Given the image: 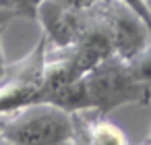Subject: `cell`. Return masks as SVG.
<instances>
[{"label":"cell","instance_id":"cell-1","mask_svg":"<svg viewBox=\"0 0 151 145\" xmlns=\"http://www.w3.org/2000/svg\"><path fill=\"white\" fill-rule=\"evenodd\" d=\"M0 135L9 145H73L75 116L54 104L40 102L0 114Z\"/></svg>","mask_w":151,"mask_h":145},{"label":"cell","instance_id":"cell-2","mask_svg":"<svg viewBox=\"0 0 151 145\" xmlns=\"http://www.w3.org/2000/svg\"><path fill=\"white\" fill-rule=\"evenodd\" d=\"M91 110L99 114H110L124 104H149L151 97L137 81L130 71L128 60L118 54L108 56L91 71L83 75Z\"/></svg>","mask_w":151,"mask_h":145},{"label":"cell","instance_id":"cell-3","mask_svg":"<svg viewBox=\"0 0 151 145\" xmlns=\"http://www.w3.org/2000/svg\"><path fill=\"white\" fill-rule=\"evenodd\" d=\"M48 54V38L42 33L33 50L17 62H9V71L0 81V114H11L31 104L44 102V66Z\"/></svg>","mask_w":151,"mask_h":145},{"label":"cell","instance_id":"cell-4","mask_svg":"<svg viewBox=\"0 0 151 145\" xmlns=\"http://www.w3.org/2000/svg\"><path fill=\"white\" fill-rule=\"evenodd\" d=\"M97 6L112 29L114 52L120 58L130 60L151 44V29L147 27L143 17L130 6H126L120 0H101Z\"/></svg>","mask_w":151,"mask_h":145},{"label":"cell","instance_id":"cell-5","mask_svg":"<svg viewBox=\"0 0 151 145\" xmlns=\"http://www.w3.org/2000/svg\"><path fill=\"white\" fill-rule=\"evenodd\" d=\"M75 126L85 137L89 145H128L126 135L108 120V114H99L95 110L75 112Z\"/></svg>","mask_w":151,"mask_h":145},{"label":"cell","instance_id":"cell-6","mask_svg":"<svg viewBox=\"0 0 151 145\" xmlns=\"http://www.w3.org/2000/svg\"><path fill=\"white\" fill-rule=\"evenodd\" d=\"M128 64H130V71L137 77V81L143 85V89L151 97V44L147 48H143L137 56H132L128 60Z\"/></svg>","mask_w":151,"mask_h":145},{"label":"cell","instance_id":"cell-7","mask_svg":"<svg viewBox=\"0 0 151 145\" xmlns=\"http://www.w3.org/2000/svg\"><path fill=\"white\" fill-rule=\"evenodd\" d=\"M44 0H2V4L13 9L17 13V17H25V19H37V9Z\"/></svg>","mask_w":151,"mask_h":145},{"label":"cell","instance_id":"cell-8","mask_svg":"<svg viewBox=\"0 0 151 145\" xmlns=\"http://www.w3.org/2000/svg\"><path fill=\"white\" fill-rule=\"evenodd\" d=\"M120 2H124L134 13H139L143 17V21L147 23V27L151 29V4H149V0H120Z\"/></svg>","mask_w":151,"mask_h":145},{"label":"cell","instance_id":"cell-9","mask_svg":"<svg viewBox=\"0 0 151 145\" xmlns=\"http://www.w3.org/2000/svg\"><path fill=\"white\" fill-rule=\"evenodd\" d=\"M54 2L64 6V9H70V11H85V9H91V6L99 4L101 0H54Z\"/></svg>","mask_w":151,"mask_h":145},{"label":"cell","instance_id":"cell-10","mask_svg":"<svg viewBox=\"0 0 151 145\" xmlns=\"http://www.w3.org/2000/svg\"><path fill=\"white\" fill-rule=\"evenodd\" d=\"M4 31H6V27H0V81L4 79V75H6V71H9V62H6V58H4V46H2Z\"/></svg>","mask_w":151,"mask_h":145},{"label":"cell","instance_id":"cell-11","mask_svg":"<svg viewBox=\"0 0 151 145\" xmlns=\"http://www.w3.org/2000/svg\"><path fill=\"white\" fill-rule=\"evenodd\" d=\"M13 19H17V13L9 6H0V27H6Z\"/></svg>","mask_w":151,"mask_h":145},{"label":"cell","instance_id":"cell-12","mask_svg":"<svg viewBox=\"0 0 151 145\" xmlns=\"http://www.w3.org/2000/svg\"><path fill=\"white\" fill-rule=\"evenodd\" d=\"M147 145H151V124H149V133H147V139H145Z\"/></svg>","mask_w":151,"mask_h":145},{"label":"cell","instance_id":"cell-13","mask_svg":"<svg viewBox=\"0 0 151 145\" xmlns=\"http://www.w3.org/2000/svg\"><path fill=\"white\" fill-rule=\"evenodd\" d=\"M0 145H9V143H6V141L2 139V135H0Z\"/></svg>","mask_w":151,"mask_h":145},{"label":"cell","instance_id":"cell-14","mask_svg":"<svg viewBox=\"0 0 151 145\" xmlns=\"http://www.w3.org/2000/svg\"><path fill=\"white\" fill-rule=\"evenodd\" d=\"M0 6H4V4H2V0H0Z\"/></svg>","mask_w":151,"mask_h":145},{"label":"cell","instance_id":"cell-15","mask_svg":"<svg viewBox=\"0 0 151 145\" xmlns=\"http://www.w3.org/2000/svg\"><path fill=\"white\" fill-rule=\"evenodd\" d=\"M141 145H147V143H145V141H143V143H141Z\"/></svg>","mask_w":151,"mask_h":145}]
</instances>
